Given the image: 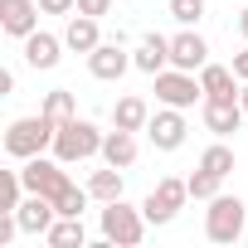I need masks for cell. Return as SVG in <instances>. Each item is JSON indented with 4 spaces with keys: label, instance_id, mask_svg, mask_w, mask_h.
Returning a JSON list of instances; mask_svg holds the SVG:
<instances>
[{
    "label": "cell",
    "instance_id": "cell-1",
    "mask_svg": "<svg viewBox=\"0 0 248 248\" xmlns=\"http://www.w3.org/2000/svg\"><path fill=\"white\" fill-rule=\"evenodd\" d=\"M54 137H59V122L54 117H20V122H10L5 127V151L15 156V161H30V156H44V146H54Z\"/></svg>",
    "mask_w": 248,
    "mask_h": 248
},
{
    "label": "cell",
    "instance_id": "cell-2",
    "mask_svg": "<svg viewBox=\"0 0 248 248\" xmlns=\"http://www.w3.org/2000/svg\"><path fill=\"white\" fill-rule=\"evenodd\" d=\"M243 229H248L243 200H238V195H214L209 209H204V233H209V243H238Z\"/></svg>",
    "mask_w": 248,
    "mask_h": 248
},
{
    "label": "cell",
    "instance_id": "cell-3",
    "mask_svg": "<svg viewBox=\"0 0 248 248\" xmlns=\"http://www.w3.org/2000/svg\"><path fill=\"white\" fill-rule=\"evenodd\" d=\"M54 156H59L63 166L88 161V156H102V132L93 127V122L73 117V122H63V127H59V137H54Z\"/></svg>",
    "mask_w": 248,
    "mask_h": 248
},
{
    "label": "cell",
    "instance_id": "cell-4",
    "mask_svg": "<svg viewBox=\"0 0 248 248\" xmlns=\"http://www.w3.org/2000/svg\"><path fill=\"white\" fill-rule=\"evenodd\" d=\"M146 224H151L146 209H137V204H127V200H112V204L102 209V238H107V243H122V248L141 243Z\"/></svg>",
    "mask_w": 248,
    "mask_h": 248
},
{
    "label": "cell",
    "instance_id": "cell-5",
    "mask_svg": "<svg viewBox=\"0 0 248 248\" xmlns=\"http://www.w3.org/2000/svg\"><path fill=\"white\" fill-rule=\"evenodd\" d=\"M156 97L166 102V107H195L200 97H204V88L195 83V73H185V68H166V73H156Z\"/></svg>",
    "mask_w": 248,
    "mask_h": 248
},
{
    "label": "cell",
    "instance_id": "cell-6",
    "mask_svg": "<svg viewBox=\"0 0 248 248\" xmlns=\"http://www.w3.org/2000/svg\"><path fill=\"white\" fill-rule=\"evenodd\" d=\"M185 195H190V180H170V175H166V180L146 195V204H141V209H146V219H151V224H170V219L180 214Z\"/></svg>",
    "mask_w": 248,
    "mask_h": 248
},
{
    "label": "cell",
    "instance_id": "cell-7",
    "mask_svg": "<svg viewBox=\"0 0 248 248\" xmlns=\"http://www.w3.org/2000/svg\"><path fill=\"white\" fill-rule=\"evenodd\" d=\"M146 132H151V146H156V151H180L190 127H185L180 107H166V112H156V117L146 122Z\"/></svg>",
    "mask_w": 248,
    "mask_h": 248
},
{
    "label": "cell",
    "instance_id": "cell-8",
    "mask_svg": "<svg viewBox=\"0 0 248 248\" xmlns=\"http://www.w3.org/2000/svg\"><path fill=\"white\" fill-rule=\"evenodd\" d=\"M243 117H248V112H243L238 97H204V127H209L214 137H233Z\"/></svg>",
    "mask_w": 248,
    "mask_h": 248
},
{
    "label": "cell",
    "instance_id": "cell-9",
    "mask_svg": "<svg viewBox=\"0 0 248 248\" xmlns=\"http://www.w3.org/2000/svg\"><path fill=\"white\" fill-rule=\"evenodd\" d=\"M39 25V0H0V30L15 34V39H30Z\"/></svg>",
    "mask_w": 248,
    "mask_h": 248
},
{
    "label": "cell",
    "instance_id": "cell-10",
    "mask_svg": "<svg viewBox=\"0 0 248 248\" xmlns=\"http://www.w3.org/2000/svg\"><path fill=\"white\" fill-rule=\"evenodd\" d=\"M127 68H132V59L122 54V44H97V49L88 54V73L102 78V83H117Z\"/></svg>",
    "mask_w": 248,
    "mask_h": 248
},
{
    "label": "cell",
    "instance_id": "cell-11",
    "mask_svg": "<svg viewBox=\"0 0 248 248\" xmlns=\"http://www.w3.org/2000/svg\"><path fill=\"white\" fill-rule=\"evenodd\" d=\"M15 214H20V229H25V233H49V224L59 219L54 200H49V195H34V190H30V200H20Z\"/></svg>",
    "mask_w": 248,
    "mask_h": 248
},
{
    "label": "cell",
    "instance_id": "cell-12",
    "mask_svg": "<svg viewBox=\"0 0 248 248\" xmlns=\"http://www.w3.org/2000/svg\"><path fill=\"white\" fill-rule=\"evenodd\" d=\"M170 63H175V68H185V73H195V68H204V63H209V44H204L200 34H190V30H185V34H175V39H170Z\"/></svg>",
    "mask_w": 248,
    "mask_h": 248
},
{
    "label": "cell",
    "instance_id": "cell-13",
    "mask_svg": "<svg viewBox=\"0 0 248 248\" xmlns=\"http://www.w3.org/2000/svg\"><path fill=\"white\" fill-rule=\"evenodd\" d=\"M132 63H137L141 73H151V78H156V73H166V63H170V39H166V34H156V30H151V34H141V49L132 54Z\"/></svg>",
    "mask_w": 248,
    "mask_h": 248
},
{
    "label": "cell",
    "instance_id": "cell-14",
    "mask_svg": "<svg viewBox=\"0 0 248 248\" xmlns=\"http://www.w3.org/2000/svg\"><path fill=\"white\" fill-rule=\"evenodd\" d=\"M63 44H68L73 54H93V49L102 44V34H97V20L78 10V15L68 20V30H63Z\"/></svg>",
    "mask_w": 248,
    "mask_h": 248
},
{
    "label": "cell",
    "instance_id": "cell-15",
    "mask_svg": "<svg viewBox=\"0 0 248 248\" xmlns=\"http://www.w3.org/2000/svg\"><path fill=\"white\" fill-rule=\"evenodd\" d=\"M102 161H107V166H122V170H127V166L137 161V137H132L127 127H112V132L102 137Z\"/></svg>",
    "mask_w": 248,
    "mask_h": 248
},
{
    "label": "cell",
    "instance_id": "cell-16",
    "mask_svg": "<svg viewBox=\"0 0 248 248\" xmlns=\"http://www.w3.org/2000/svg\"><path fill=\"white\" fill-rule=\"evenodd\" d=\"M59 49H63V39L34 30V34L25 39V63H30V68H54V63H59Z\"/></svg>",
    "mask_w": 248,
    "mask_h": 248
},
{
    "label": "cell",
    "instance_id": "cell-17",
    "mask_svg": "<svg viewBox=\"0 0 248 248\" xmlns=\"http://www.w3.org/2000/svg\"><path fill=\"white\" fill-rule=\"evenodd\" d=\"M238 73L233 68H224V63H204L200 68V88H204V97H238Z\"/></svg>",
    "mask_w": 248,
    "mask_h": 248
},
{
    "label": "cell",
    "instance_id": "cell-18",
    "mask_svg": "<svg viewBox=\"0 0 248 248\" xmlns=\"http://www.w3.org/2000/svg\"><path fill=\"white\" fill-rule=\"evenodd\" d=\"M44 238H49L54 248H83V238H88V233H83V219H78V214H59V219L49 224V233H44Z\"/></svg>",
    "mask_w": 248,
    "mask_h": 248
},
{
    "label": "cell",
    "instance_id": "cell-19",
    "mask_svg": "<svg viewBox=\"0 0 248 248\" xmlns=\"http://www.w3.org/2000/svg\"><path fill=\"white\" fill-rule=\"evenodd\" d=\"M146 122H151V112H146V102H141V97H122V102L112 107V127L146 132Z\"/></svg>",
    "mask_w": 248,
    "mask_h": 248
},
{
    "label": "cell",
    "instance_id": "cell-20",
    "mask_svg": "<svg viewBox=\"0 0 248 248\" xmlns=\"http://www.w3.org/2000/svg\"><path fill=\"white\" fill-rule=\"evenodd\" d=\"M88 195H93V200H102V204L122 200V166H107V170H93V180H88Z\"/></svg>",
    "mask_w": 248,
    "mask_h": 248
},
{
    "label": "cell",
    "instance_id": "cell-21",
    "mask_svg": "<svg viewBox=\"0 0 248 248\" xmlns=\"http://www.w3.org/2000/svg\"><path fill=\"white\" fill-rule=\"evenodd\" d=\"M39 112H44V117H54L59 127H63V122H73V117H78V102H73V93H68V88H54V93L44 97V107H39Z\"/></svg>",
    "mask_w": 248,
    "mask_h": 248
},
{
    "label": "cell",
    "instance_id": "cell-22",
    "mask_svg": "<svg viewBox=\"0 0 248 248\" xmlns=\"http://www.w3.org/2000/svg\"><path fill=\"white\" fill-rule=\"evenodd\" d=\"M20 190H25L20 170H0V209H20Z\"/></svg>",
    "mask_w": 248,
    "mask_h": 248
},
{
    "label": "cell",
    "instance_id": "cell-23",
    "mask_svg": "<svg viewBox=\"0 0 248 248\" xmlns=\"http://www.w3.org/2000/svg\"><path fill=\"white\" fill-rule=\"evenodd\" d=\"M200 166H204V170H214V175H229V170H233V151H229L224 141H214V146L200 156Z\"/></svg>",
    "mask_w": 248,
    "mask_h": 248
},
{
    "label": "cell",
    "instance_id": "cell-24",
    "mask_svg": "<svg viewBox=\"0 0 248 248\" xmlns=\"http://www.w3.org/2000/svg\"><path fill=\"white\" fill-rule=\"evenodd\" d=\"M219 185H224V175H214V170H204V166L190 175V195H195V200H214Z\"/></svg>",
    "mask_w": 248,
    "mask_h": 248
},
{
    "label": "cell",
    "instance_id": "cell-25",
    "mask_svg": "<svg viewBox=\"0 0 248 248\" xmlns=\"http://www.w3.org/2000/svg\"><path fill=\"white\" fill-rule=\"evenodd\" d=\"M170 15L180 25H200L204 20V0H170Z\"/></svg>",
    "mask_w": 248,
    "mask_h": 248
},
{
    "label": "cell",
    "instance_id": "cell-26",
    "mask_svg": "<svg viewBox=\"0 0 248 248\" xmlns=\"http://www.w3.org/2000/svg\"><path fill=\"white\" fill-rule=\"evenodd\" d=\"M39 10L44 15H68V10H78V0H39Z\"/></svg>",
    "mask_w": 248,
    "mask_h": 248
},
{
    "label": "cell",
    "instance_id": "cell-27",
    "mask_svg": "<svg viewBox=\"0 0 248 248\" xmlns=\"http://www.w3.org/2000/svg\"><path fill=\"white\" fill-rule=\"evenodd\" d=\"M107 5H112V0H78V10H83V15H93V20H102V15H107Z\"/></svg>",
    "mask_w": 248,
    "mask_h": 248
},
{
    "label": "cell",
    "instance_id": "cell-28",
    "mask_svg": "<svg viewBox=\"0 0 248 248\" xmlns=\"http://www.w3.org/2000/svg\"><path fill=\"white\" fill-rule=\"evenodd\" d=\"M233 73H238V83H248V49L233 54Z\"/></svg>",
    "mask_w": 248,
    "mask_h": 248
},
{
    "label": "cell",
    "instance_id": "cell-29",
    "mask_svg": "<svg viewBox=\"0 0 248 248\" xmlns=\"http://www.w3.org/2000/svg\"><path fill=\"white\" fill-rule=\"evenodd\" d=\"M238 30H243V34H248V5H243V15H238Z\"/></svg>",
    "mask_w": 248,
    "mask_h": 248
},
{
    "label": "cell",
    "instance_id": "cell-30",
    "mask_svg": "<svg viewBox=\"0 0 248 248\" xmlns=\"http://www.w3.org/2000/svg\"><path fill=\"white\" fill-rule=\"evenodd\" d=\"M238 102H243V112H248V88H243V93H238Z\"/></svg>",
    "mask_w": 248,
    "mask_h": 248
}]
</instances>
